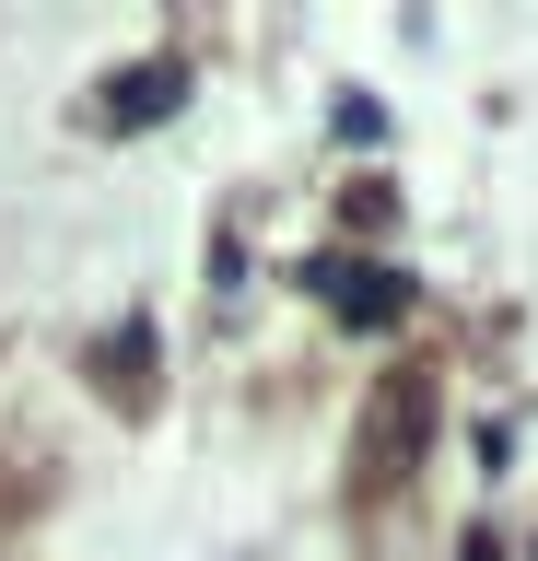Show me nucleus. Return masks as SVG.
Returning <instances> with one entry per match:
<instances>
[{"mask_svg": "<svg viewBox=\"0 0 538 561\" xmlns=\"http://www.w3.org/2000/svg\"><path fill=\"white\" fill-rule=\"evenodd\" d=\"M176 94H187V59H141L129 82H106V129H152Z\"/></svg>", "mask_w": 538, "mask_h": 561, "instance_id": "3", "label": "nucleus"}, {"mask_svg": "<svg viewBox=\"0 0 538 561\" xmlns=\"http://www.w3.org/2000/svg\"><path fill=\"white\" fill-rule=\"evenodd\" d=\"M305 280H317L352 328H398V305H410V280H398V270H363V257H317Z\"/></svg>", "mask_w": 538, "mask_h": 561, "instance_id": "2", "label": "nucleus"}, {"mask_svg": "<svg viewBox=\"0 0 538 561\" xmlns=\"http://www.w3.org/2000/svg\"><path fill=\"white\" fill-rule=\"evenodd\" d=\"M94 386H106L117 410H152V328H141V316H129V328L94 351Z\"/></svg>", "mask_w": 538, "mask_h": 561, "instance_id": "4", "label": "nucleus"}, {"mask_svg": "<svg viewBox=\"0 0 538 561\" xmlns=\"http://www.w3.org/2000/svg\"><path fill=\"white\" fill-rule=\"evenodd\" d=\"M422 433H433V375H398L387 398H375V433H363V491L410 480V456H422Z\"/></svg>", "mask_w": 538, "mask_h": 561, "instance_id": "1", "label": "nucleus"}]
</instances>
